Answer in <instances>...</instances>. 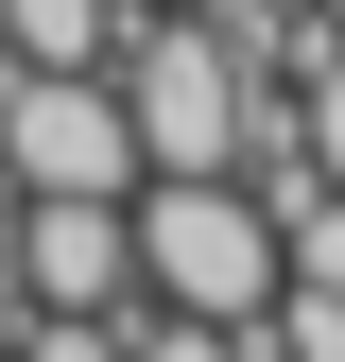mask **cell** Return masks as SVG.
<instances>
[{"instance_id": "obj_1", "label": "cell", "mask_w": 345, "mask_h": 362, "mask_svg": "<svg viewBox=\"0 0 345 362\" xmlns=\"http://www.w3.org/2000/svg\"><path fill=\"white\" fill-rule=\"evenodd\" d=\"M121 242H139L156 310H207V328H259L276 310V207L242 173H139L121 190Z\"/></svg>"}, {"instance_id": "obj_2", "label": "cell", "mask_w": 345, "mask_h": 362, "mask_svg": "<svg viewBox=\"0 0 345 362\" xmlns=\"http://www.w3.org/2000/svg\"><path fill=\"white\" fill-rule=\"evenodd\" d=\"M104 86H121V139H139V173H225V156H242V52H225L207 18L121 0Z\"/></svg>"}, {"instance_id": "obj_3", "label": "cell", "mask_w": 345, "mask_h": 362, "mask_svg": "<svg viewBox=\"0 0 345 362\" xmlns=\"http://www.w3.org/2000/svg\"><path fill=\"white\" fill-rule=\"evenodd\" d=\"M0 173L18 190H139L121 86L104 69H0Z\"/></svg>"}, {"instance_id": "obj_4", "label": "cell", "mask_w": 345, "mask_h": 362, "mask_svg": "<svg viewBox=\"0 0 345 362\" xmlns=\"http://www.w3.org/2000/svg\"><path fill=\"white\" fill-rule=\"evenodd\" d=\"M121 293H139L121 190H18V293L0 310H121Z\"/></svg>"}, {"instance_id": "obj_5", "label": "cell", "mask_w": 345, "mask_h": 362, "mask_svg": "<svg viewBox=\"0 0 345 362\" xmlns=\"http://www.w3.org/2000/svg\"><path fill=\"white\" fill-rule=\"evenodd\" d=\"M121 0H0V69H104Z\"/></svg>"}, {"instance_id": "obj_6", "label": "cell", "mask_w": 345, "mask_h": 362, "mask_svg": "<svg viewBox=\"0 0 345 362\" xmlns=\"http://www.w3.org/2000/svg\"><path fill=\"white\" fill-rule=\"evenodd\" d=\"M293 156L345 190V35H311V52H293Z\"/></svg>"}, {"instance_id": "obj_7", "label": "cell", "mask_w": 345, "mask_h": 362, "mask_svg": "<svg viewBox=\"0 0 345 362\" xmlns=\"http://www.w3.org/2000/svg\"><path fill=\"white\" fill-rule=\"evenodd\" d=\"M121 310H0V362H121Z\"/></svg>"}, {"instance_id": "obj_8", "label": "cell", "mask_w": 345, "mask_h": 362, "mask_svg": "<svg viewBox=\"0 0 345 362\" xmlns=\"http://www.w3.org/2000/svg\"><path fill=\"white\" fill-rule=\"evenodd\" d=\"M121 362H242V328H207V310H121Z\"/></svg>"}, {"instance_id": "obj_9", "label": "cell", "mask_w": 345, "mask_h": 362, "mask_svg": "<svg viewBox=\"0 0 345 362\" xmlns=\"http://www.w3.org/2000/svg\"><path fill=\"white\" fill-rule=\"evenodd\" d=\"M156 18H207V0H156Z\"/></svg>"}, {"instance_id": "obj_10", "label": "cell", "mask_w": 345, "mask_h": 362, "mask_svg": "<svg viewBox=\"0 0 345 362\" xmlns=\"http://www.w3.org/2000/svg\"><path fill=\"white\" fill-rule=\"evenodd\" d=\"M311 18H328V35H345V0H311Z\"/></svg>"}]
</instances>
